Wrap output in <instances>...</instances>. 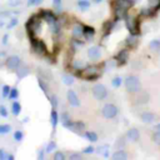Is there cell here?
<instances>
[{
    "label": "cell",
    "instance_id": "obj_13",
    "mask_svg": "<svg viewBox=\"0 0 160 160\" xmlns=\"http://www.w3.org/2000/svg\"><path fill=\"white\" fill-rule=\"evenodd\" d=\"M18 96H19V90H18L16 88H11V89H10V94H9L8 98L11 99V100H16Z\"/></svg>",
    "mask_w": 160,
    "mask_h": 160
},
{
    "label": "cell",
    "instance_id": "obj_6",
    "mask_svg": "<svg viewBox=\"0 0 160 160\" xmlns=\"http://www.w3.org/2000/svg\"><path fill=\"white\" fill-rule=\"evenodd\" d=\"M128 59H129V50H128V49L120 50V52H119L118 56H116L118 64H119V65H124V64L128 61Z\"/></svg>",
    "mask_w": 160,
    "mask_h": 160
},
{
    "label": "cell",
    "instance_id": "obj_17",
    "mask_svg": "<svg viewBox=\"0 0 160 160\" xmlns=\"http://www.w3.org/2000/svg\"><path fill=\"white\" fill-rule=\"evenodd\" d=\"M51 124H52V128L55 129V126L58 124V112L55 110L51 111Z\"/></svg>",
    "mask_w": 160,
    "mask_h": 160
},
{
    "label": "cell",
    "instance_id": "obj_21",
    "mask_svg": "<svg viewBox=\"0 0 160 160\" xmlns=\"http://www.w3.org/2000/svg\"><path fill=\"white\" fill-rule=\"evenodd\" d=\"M15 25H18V19H16V18H12V19L10 20V22H9L8 28H9V29H11V28H14Z\"/></svg>",
    "mask_w": 160,
    "mask_h": 160
},
{
    "label": "cell",
    "instance_id": "obj_11",
    "mask_svg": "<svg viewBox=\"0 0 160 160\" xmlns=\"http://www.w3.org/2000/svg\"><path fill=\"white\" fill-rule=\"evenodd\" d=\"M16 74H18V76H19V79H21V78H24V76H26L28 74H29V70H28V68H25V66H22V68H18L16 70Z\"/></svg>",
    "mask_w": 160,
    "mask_h": 160
},
{
    "label": "cell",
    "instance_id": "obj_15",
    "mask_svg": "<svg viewBox=\"0 0 160 160\" xmlns=\"http://www.w3.org/2000/svg\"><path fill=\"white\" fill-rule=\"evenodd\" d=\"M10 130H11V126L9 124H1L0 125V135L1 134H8V132H10Z\"/></svg>",
    "mask_w": 160,
    "mask_h": 160
},
{
    "label": "cell",
    "instance_id": "obj_23",
    "mask_svg": "<svg viewBox=\"0 0 160 160\" xmlns=\"http://www.w3.org/2000/svg\"><path fill=\"white\" fill-rule=\"evenodd\" d=\"M152 139H154V140H155L158 144H160V131H159V130H158V131L154 134V138H152Z\"/></svg>",
    "mask_w": 160,
    "mask_h": 160
},
{
    "label": "cell",
    "instance_id": "obj_1",
    "mask_svg": "<svg viewBox=\"0 0 160 160\" xmlns=\"http://www.w3.org/2000/svg\"><path fill=\"white\" fill-rule=\"evenodd\" d=\"M128 28L130 29V32L132 36H136L140 34V20L136 16H130L128 19Z\"/></svg>",
    "mask_w": 160,
    "mask_h": 160
},
{
    "label": "cell",
    "instance_id": "obj_16",
    "mask_svg": "<svg viewBox=\"0 0 160 160\" xmlns=\"http://www.w3.org/2000/svg\"><path fill=\"white\" fill-rule=\"evenodd\" d=\"M10 86L9 85H2V88H1V95H2V98H8L9 96V94H10Z\"/></svg>",
    "mask_w": 160,
    "mask_h": 160
},
{
    "label": "cell",
    "instance_id": "obj_4",
    "mask_svg": "<svg viewBox=\"0 0 160 160\" xmlns=\"http://www.w3.org/2000/svg\"><path fill=\"white\" fill-rule=\"evenodd\" d=\"M116 114H118V109H116V106L112 105V104H108V105H105L104 109H102V115H104L105 118H108V119L114 118Z\"/></svg>",
    "mask_w": 160,
    "mask_h": 160
},
{
    "label": "cell",
    "instance_id": "obj_14",
    "mask_svg": "<svg viewBox=\"0 0 160 160\" xmlns=\"http://www.w3.org/2000/svg\"><path fill=\"white\" fill-rule=\"evenodd\" d=\"M149 48H150L152 51H159V50H160V41L154 40L152 42L149 44Z\"/></svg>",
    "mask_w": 160,
    "mask_h": 160
},
{
    "label": "cell",
    "instance_id": "obj_3",
    "mask_svg": "<svg viewBox=\"0 0 160 160\" xmlns=\"http://www.w3.org/2000/svg\"><path fill=\"white\" fill-rule=\"evenodd\" d=\"M20 64H21V60H20V58L16 56V55H11V56H9V58L5 60V66H6L8 69H10V70H14V71L20 66Z\"/></svg>",
    "mask_w": 160,
    "mask_h": 160
},
{
    "label": "cell",
    "instance_id": "obj_10",
    "mask_svg": "<svg viewBox=\"0 0 160 160\" xmlns=\"http://www.w3.org/2000/svg\"><path fill=\"white\" fill-rule=\"evenodd\" d=\"M140 118L144 120V121H146V122H150V121H154V119H155V116L150 112V111H145V112H142L141 115H140Z\"/></svg>",
    "mask_w": 160,
    "mask_h": 160
},
{
    "label": "cell",
    "instance_id": "obj_7",
    "mask_svg": "<svg viewBox=\"0 0 160 160\" xmlns=\"http://www.w3.org/2000/svg\"><path fill=\"white\" fill-rule=\"evenodd\" d=\"M146 8H149V9L155 14V12L160 9V0H149Z\"/></svg>",
    "mask_w": 160,
    "mask_h": 160
},
{
    "label": "cell",
    "instance_id": "obj_9",
    "mask_svg": "<svg viewBox=\"0 0 160 160\" xmlns=\"http://www.w3.org/2000/svg\"><path fill=\"white\" fill-rule=\"evenodd\" d=\"M20 111H21V105H20V102H19V101H14V102L11 104V112H12V115L18 116V115L20 114Z\"/></svg>",
    "mask_w": 160,
    "mask_h": 160
},
{
    "label": "cell",
    "instance_id": "obj_12",
    "mask_svg": "<svg viewBox=\"0 0 160 160\" xmlns=\"http://www.w3.org/2000/svg\"><path fill=\"white\" fill-rule=\"evenodd\" d=\"M89 56H91L92 59H98V58H100V50L96 49V48L90 49V50H89Z\"/></svg>",
    "mask_w": 160,
    "mask_h": 160
},
{
    "label": "cell",
    "instance_id": "obj_8",
    "mask_svg": "<svg viewBox=\"0 0 160 160\" xmlns=\"http://www.w3.org/2000/svg\"><path fill=\"white\" fill-rule=\"evenodd\" d=\"M68 99H69V102L72 105V106H75V105H78L79 104V99H78V95L75 94V91H72V90H69L68 91Z\"/></svg>",
    "mask_w": 160,
    "mask_h": 160
},
{
    "label": "cell",
    "instance_id": "obj_22",
    "mask_svg": "<svg viewBox=\"0 0 160 160\" xmlns=\"http://www.w3.org/2000/svg\"><path fill=\"white\" fill-rule=\"evenodd\" d=\"M6 158H8V154L5 152V150L0 149V160H6Z\"/></svg>",
    "mask_w": 160,
    "mask_h": 160
},
{
    "label": "cell",
    "instance_id": "obj_27",
    "mask_svg": "<svg viewBox=\"0 0 160 160\" xmlns=\"http://www.w3.org/2000/svg\"><path fill=\"white\" fill-rule=\"evenodd\" d=\"M8 39H9V36H8V34H5V35L2 36V44H6V42H8Z\"/></svg>",
    "mask_w": 160,
    "mask_h": 160
},
{
    "label": "cell",
    "instance_id": "obj_5",
    "mask_svg": "<svg viewBox=\"0 0 160 160\" xmlns=\"http://www.w3.org/2000/svg\"><path fill=\"white\" fill-rule=\"evenodd\" d=\"M92 94H94V96L96 98V99H102V98H105L106 96V89L102 86V85H96V86H94L92 89Z\"/></svg>",
    "mask_w": 160,
    "mask_h": 160
},
{
    "label": "cell",
    "instance_id": "obj_26",
    "mask_svg": "<svg viewBox=\"0 0 160 160\" xmlns=\"http://www.w3.org/2000/svg\"><path fill=\"white\" fill-rule=\"evenodd\" d=\"M54 158H55V159H64V155H62L61 152H56V154L54 155Z\"/></svg>",
    "mask_w": 160,
    "mask_h": 160
},
{
    "label": "cell",
    "instance_id": "obj_20",
    "mask_svg": "<svg viewBox=\"0 0 160 160\" xmlns=\"http://www.w3.org/2000/svg\"><path fill=\"white\" fill-rule=\"evenodd\" d=\"M0 116H2V118L8 116V109L4 105H0Z\"/></svg>",
    "mask_w": 160,
    "mask_h": 160
},
{
    "label": "cell",
    "instance_id": "obj_25",
    "mask_svg": "<svg viewBox=\"0 0 160 160\" xmlns=\"http://www.w3.org/2000/svg\"><path fill=\"white\" fill-rule=\"evenodd\" d=\"M88 136H89V139L91 138V139H92V141H95V140L98 139V136H96L94 132H88Z\"/></svg>",
    "mask_w": 160,
    "mask_h": 160
},
{
    "label": "cell",
    "instance_id": "obj_2",
    "mask_svg": "<svg viewBox=\"0 0 160 160\" xmlns=\"http://www.w3.org/2000/svg\"><path fill=\"white\" fill-rule=\"evenodd\" d=\"M126 89L131 92H139L140 91V81L138 80L136 76H129L125 81Z\"/></svg>",
    "mask_w": 160,
    "mask_h": 160
},
{
    "label": "cell",
    "instance_id": "obj_18",
    "mask_svg": "<svg viewBox=\"0 0 160 160\" xmlns=\"http://www.w3.org/2000/svg\"><path fill=\"white\" fill-rule=\"evenodd\" d=\"M128 136L131 139V140H136L139 138V132L135 130V129H131L129 132H128Z\"/></svg>",
    "mask_w": 160,
    "mask_h": 160
},
{
    "label": "cell",
    "instance_id": "obj_24",
    "mask_svg": "<svg viewBox=\"0 0 160 160\" xmlns=\"http://www.w3.org/2000/svg\"><path fill=\"white\" fill-rule=\"evenodd\" d=\"M41 1H42V0H29L28 4H29V5H36V4L41 2Z\"/></svg>",
    "mask_w": 160,
    "mask_h": 160
},
{
    "label": "cell",
    "instance_id": "obj_19",
    "mask_svg": "<svg viewBox=\"0 0 160 160\" xmlns=\"http://www.w3.org/2000/svg\"><path fill=\"white\" fill-rule=\"evenodd\" d=\"M22 138H24V134H22V131H20V130H16V131L14 132V139H15L16 141H21V140H22Z\"/></svg>",
    "mask_w": 160,
    "mask_h": 160
}]
</instances>
